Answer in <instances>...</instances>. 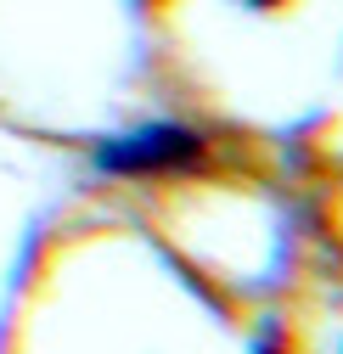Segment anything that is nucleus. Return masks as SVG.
<instances>
[{"label": "nucleus", "instance_id": "1", "mask_svg": "<svg viewBox=\"0 0 343 354\" xmlns=\"http://www.w3.org/2000/svg\"><path fill=\"white\" fill-rule=\"evenodd\" d=\"M96 163L107 174H175V169H197L203 163V136L180 124H147L136 136H118L96 147Z\"/></svg>", "mask_w": 343, "mask_h": 354}, {"label": "nucleus", "instance_id": "2", "mask_svg": "<svg viewBox=\"0 0 343 354\" xmlns=\"http://www.w3.org/2000/svg\"><path fill=\"white\" fill-rule=\"evenodd\" d=\"M237 6H248V12H276L281 0H237Z\"/></svg>", "mask_w": 343, "mask_h": 354}]
</instances>
